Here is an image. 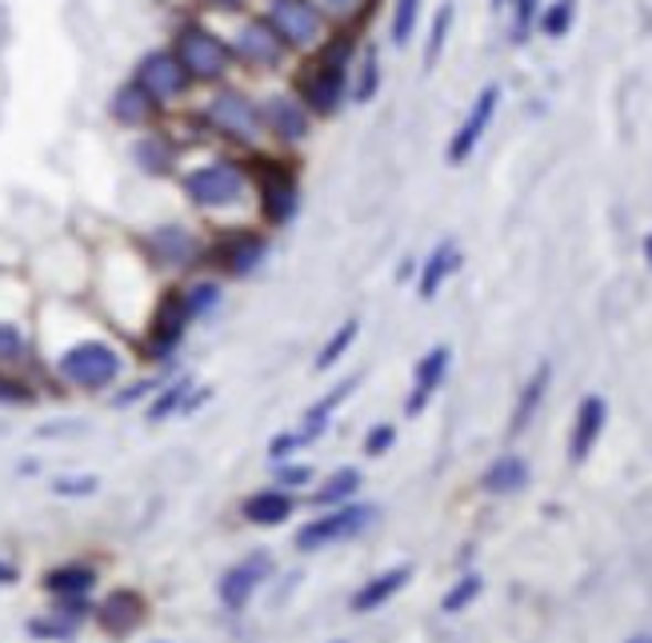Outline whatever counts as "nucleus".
<instances>
[{"label":"nucleus","mask_w":652,"mask_h":643,"mask_svg":"<svg viewBox=\"0 0 652 643\" xmlns=\"http://www.w3.org/2000/svg\"><path fill=\"white\" fill-rule=\"evenodd\" d=\"M269 24L284 44H313L320 36L325 17H320L313 0H273L269 4Z\"/></svg>","instance_id":"obj_6"},{"label":"nucleus","mask_w":652,"mask_h":643,"mask_svg":"<svg viewBox=\"0 0 652 643\" xmlns=\"http://www.w3.org/2000/svg\"><path fill=\"white\" fill-rule=\"evenodd\" d=\"M261 576H264V560H253V563H241V568H232L229 576L221 580V600H224V608H244L249 603V595L256 592V583H261Z\"/></svg>","instance_id":"obj_18"},{"label":"nucleus","mask_w":652,"mask_h":643,"mask_svg":"<svg viewBox=\"0 0 652 643\" xmlns=\"http://www.w3.org/2000/svg\"><path fill=\"white\" fill-rule=\"evenodd\" d=\"M357 488H360V472H357V467H340L337 476H333L325 488L316 492V504H340V499H348Z\"/></svg>","instance_id":"obj_30"},{"label":"nucleus","mask_w":652,"mask_h":643,"mask_svg":"<svg viewBox=\"0 0 652 643\" xmlns=\"http://www.w3.org/2000/svg\"><path fill=\"white\" fill-rule=\"evenodd\" d=\"M537 4L540 0H513V36L516 41H525L528 29H533V17H537Z\"/></svg>","instance_id":"obj_39"},{"label":"nucleus","mask_w":652,"mask_h":643,"mask_svg":"<svg viewBox=\"0 0 652 643\" xmlns=\"http://www.w3.org/2000/svg\"><path fill=\"white\" fill-rule=\"evenodd\" d=\"M133 156H137V165L145 168V172H169L172 165V148L160 140V136H145L137 148H133Z\"/></svg>","instance_id":"obj_28"},{"label":"nucleus","mask_w":652,"mask_h":643,"mask_svg":"<svg viewBox=\"0 0 652 643\" xmlns=\"http://www.w3.org/2000/svg\"><path fill=\"white\" fill-rule=\"evenodd\" d=\"M548 376H553V368H548V363H540L537 372H533V380L525 384V396H520V404H516V412H513V432H525V428H528L533 412H537L540 400H545Z\"/></svg>","instance_id":"obj_27"},{"label":"nucleus","mask_w":652,"mask_h":643,"mask_svg":"<svg viewBox=\"0 0 652 643\" xmlns=\"http://www.w3.org/2000/svg\"><path fill=\"white\" fill-rule=\"evenodd\" d=\"M153 96L140 88L137 81L133 84H125L120 93L113 96V116L120 120V125H140V120H148V113H153Z\"/></svg>","instance_id":"obj_25"},{"label":"nucleus","mask_w":652,"mask_h":643,"mask_svg":"<svg viewBox=\"0 0 652 643\" xmlns=\"http://www.w3.org/2000/svg\"><path fill=\"white\" fill-rule=\"evenodd\" d=\"M284 484H305L308 479V467H288V472H281Z\"/></svg>","instance_id":"obj_44"},{"label":"nucleus","mask_w":652,"mask_h":643,"mask_svg":"<svg viewBox=\"0 0 652 643\" xmlns=\"http://www.w3.org/2000/svg\"><path fill=\"white\" fill-rule=\"evenodd\" d=\"M17 580V568H9V563H0V583H12Z\"/></svg>","instance_id":"obj_45"},{"label":"nucleus","mask_w":652,"mask_h":643,"mask_svg":"<svg viewBox=\"0 0 652 643\" xmlns=\"http://www.w3.org/2000/svg\"><path fill=\"white\" fill-rule=\"evenodd\" d=\"M56 372L76 388H108L120 376V352L105 340H81L56 356Z\"/></svg>","instance_id":"obj_1"},{"label":"nucleus","mask_w":652,"mask_h":643,"mask_svg":"<svg viewBox=\"0 0 652 643\" xmlns=\"http://www.w3.org/2000/svg\"><path fill=\"white\" fill-rule=\"evenodd\" d=\"M180 296H185V308H189L192 320H197V316H209V312L221 304V288H217V284H209V281L192 284V288L180 292Z\"/></svg>","instance_id":"obj_33"},{"label":"nucleus","mask_w":652,"mask_h":643,"mask_svg":"<svg viewBox=\"0 0 652 643\" xmlns=\"http://www.w3.org/2000/svg\"><path fill=\"white\" fill-rule=\"evenodd\" d=\"M345 61H348V41H337L301 76V93H305L313 113L333 116L340 108V101H345Z\"/></svg>","instance_id":"obj_2"},{"label":"nucleus","mask_w":652,"mask_h":643,"mask_svg":"<svg viewBox=\"0 0 652 643\" xmlns=\"http://www.w3.org/2000/svg\"><path fill=\"white\" fill-rule=\"evenodd\" d=\"M380 88V61H377V49L365 52V61H360V81L353 88V101L357 104H369Z\"/></svg>","instance_id":"obj_32"},{"label":"nucleus","mask_w":652,"mask_h":643,"mask_svg":"<svg viewBox=\"0 0 652 643\" xmlns=\"http://www.w3.org/2000/svg\"><path fill=\"white\" fill-rule=\"evenodd\" d=\"M185 192L197 200L200 208H229L244 197V172L232 160H217L185 177Z\"/></svg>","instance_id":"obj_3"},{"label":"nucleus","mask_w":652,"mask_h":643,"mask_svg":"<svg viewBox=\"0 0 652 643\" xmlns=\"http://www.w3.org/2000/svg\"><path fill=\"white\" fill-rule=\"evenodd\" d=\"M261 116L281 140H305L308 136V104H301L296 96H269Z\"/></svg>","instance_id":"obj_16"},{"label":"nucleus","mask_w":652,"mask_h":643,"mask_svg":"<svg viewBox=\"0 0 652 643\" xmlns=\"http://www.w3.org/2000/svg\"><path fill=\"white\" fill-rule=\"evenodd\" d=\"M189 320L192 316H189V308H185V296H180V292L165 296V304H160L157 316H153V328H148V352H153V360H165V356L177 348L185 328H189Z\"/></svg>","instance_id":"obj_9"},{"label":"nucleus","mask_w":652,"mask_h":643,"mask_svg":"<svg viewBox=\"0 0 652 643\" xmlns=\"http://www.w3.org/2000/svg\"><path fill=\"white\" fill-rule=\"evenodd\" d=\"M325 4L333 17H340V21H353V17L365 9V0H325Z\"/></svg>","instance_id":"obj_43"},{"label":"nucleus","mask_w":652,"mask_h":643,"mask_svg":"<svg viewBox=\"0 0 652 643\" xmlns=\"http://www.w3.org/2000/svg\"><path fill=\"white\" fill-rule=\"evenodd\" d=\"M525 484H528V464L520 456H501L488 472H484V492H493V496L520 492Z\"/></svg>","instance_id":"obj_22"},{"label":"nucleus","mask_w":652,"mask_h":643,"mask_svg":"<svg viewBox=\"0 0 652 643\" xmlns=\"http://www.w3.org/2000/svg\"><path fill=\"white\" fill-rule=\"evenodd\" d=\"M353 388H357V376H353V380H345L340 388H333V392H328L325 400H316V404L308 408V412H305V428L296 432V436H301V444H305V440H316L320 432H325V428H328V415L337 412V404L345 400L348 392H353Z\"/></svg>","instance_id":"obj_24"},{"label":"nucleus","mask_w":652,"mask_h":643,"mask_svg":"<svg viewBox=\"0 0 652 643\" xmlns=\"http://www.w3.org/2000/svg\"><path fill=\"white\" fill-rule=\"evenodd\" d=\"M101 623H105L108 632H116V635L133 632V628L140 623V595H133V592L108 595L105 608H101Z\"/></svg>","instance_id":"obj_23"},{"label":"nucleus","mask_w":652,"mask_h":643,"mask_svg":"<svg viewBox=\"0 0 652 643\" xmlns=\"http://www.w3.org/2000/svg\"><path fill=\"white\" fill-rule=\"evenodd\" d=\"M137 84L145 88L148 96H153V101H172V96L185 93L189 73H185V64H180L172 52H153V56L140 61Z\"/></svg>","instance_id":"obj_8"},{"label":"nucleus","mask_w":652,"mask_h":643,"mask_svg":"<svg viewBox=\"0 0 652 643\" xmlns=\"http://www.w3.org/2000/svg\"><path fill=\"white\" fill-rule=\"evenodd\" d=\"M449 348L444 344H437L432 352L421 356V363H417V380H412V396H409V404H404V412L417 415L424 412V404H429L432 396H437V388H441L444 372H449Z\"/></svg>","instance_id":"obj_15"},{"label":"nucleus","mask_w":652,"mask_h":643,"mask_svg":"<svg viewBox=\"0 0 652 643\" xmlns=\"http://www.w3.org/2000/svg\"><path fill=\"white\" fill-rule=\"evenodd\" d=\"M369 519H372V508H365V504H357V508H337V512H328V516H316L296 531V548L316 551V548H328V544H340V540H348V536H357Z\"/></svg>","instance_id":"obj_5"},{"label":"nucleus","mask_w":652,"mask_h":643,"mask_svg":"<svg viewBox=\"0 0 652 643\" xmlns=\"http://www.w3.org/2000/svg\"><path fill=\"white\" fill-rule=\"evenodd\" d=\"M456 268H461V252H456V244H441V249L432 252V256L424 260V272H421V296L424 301H432V296L441 292V284L449 281Z\"/></svg>","instance_id":"obj_21"},{"label":"nucleus","mask_w":652,"mask_h":643,"mask_svg":"<svg viewBox=\"0 0 652 643\" xmlns=\"http://www.w3.org/2000/svg\"><path fill=\"white\" fill-rule=\"evenodd\" d=\"M189 392H192V380L185 376V380H177V384H169V392L160 396L157 404L148 408V415L153 420H165L169 412H177V408H185V400H189Z\"/></svg>","instance_id":"obj_37"},{"label":"nucleus","mask_w":652,"mask_h":643,"mask_svg":"<svg viewBox=\"0 0 652 643\" xmlns=\"http://www.w3.org/2000/svg\"><path fill=\"white\" fill-rule=\"evenodd\" d=\"M493 4H496V9H501V4H505V0H493Z\"/></svg>","instance_id":"obj_49"},{"label":"nucleus","mask_w":652,"mask_h":643,"mask_svg":"<svg viewBox=\"0 0 652 643\" xmlns=\"http://www.w3.org/2000/svg\"><path fill=\"white\" fill-rule=\"evenodd\" d=\"M572 17H577V0H557L540 12V29H545V36H565L572 29Z\"/></svg>","instance_id":"obj_31"},{"label":"nucleus","mask_w":652,"mask_h":643,"mask_svg":"<svg viewBox=\"0 0 652 643\" xmlns=\"http://www.w3.org/2000/svg\"><path fill=\"white\" fill-rule=\"evenodd\" d=\"M404 583H409V568H392V571H385V576L369 580L357 595H353V612H372V608H380L385 600H392V595H397L400 588H404Z\"/></svg>","instance_id":"obj_20"},{"label":"nucleus","mask_w":652,"mask_h":643,"mask_svg":"<svg viewBox=\"0 0 652 643\" xmlns=\"http://www.w3.org/2000/svg\"><path fill=\"white\" fill-rule=\"evenodd\" d=\"M644 256H649V264H652V236L644 240Z\"/></svg>","instance_id":"obj_47"},{"label":"nucleus","mask_w":652,"mask_h":643,"mask_svg":"<svg viewBox=\"0 0 652 643\" xmlns=\"http://www.w3.org/2000/svg\"><path fill=\"white\" fill-rule=\"evenodd\" d=\"M24 360V333L17 320H0V363Z\"/></svg>","instance_id":"obj_36"},{"label":"nucleus","mask_w":652,"mask_h":643,"mask_svg":"<svg viewBox=\"0 0 652 643\" xmlns=\"http://www.w3.org/2000/svg\"><path fill=\"white\" fill-rule=\"evenodd\" d=\"M24 400H29L24 384H17V380H4V376H0V404H24Z\"/></svg>","instance_id":"obj_42"},{"label":"nucleus","mask_w":652,"mask_h":643,"mask_svg":"<svg viewBox=\"0 0 652 643\" xmlns=\"http://www.w3.org/2000/svg\"><path fill=\"white\" fill-rule=\"evenodd\" d=\"M629 643H652V635H637V640H629Z\"/></svg>","instance_id":"obj_48"},{"label":"nucleus","mask_w":652,"mask_h":643,"mask_svg":"<svg viewBox=\"0 0 652 643\" xmlns=\"http://www.w3.org/2000/svg\"><path fill=\"white\" fill-rule=\"evenodd\" d=\"M93 568H56L44 576V588L53 595H64V600H81L93 588Z\"/></svg>","instance_id":"obj_26"},{"label":"nucleus","mask_w":652,"mask_h":643,"mask_svg":"<svg viewBox=\"0 0 652 643\" xmlns=\"http://www.w3.org/2000/svg\"><path fill=\"white\" fill-rule=\"evenodd\" d=\"M288 512H293V499H288V492L264 488V492H256V496L244 499V516L253 519V524H261V528L284 524V519H288Z\"/></svg>","instance_id":"obj_19"},{"label":"nucleus","mask_w":652,"mask_h":643,"mask_svg":"<svg viewBox=\"0 0 652 643\" xmlns=\"http://www.w3.org/2000/svg\"><path fill=\"white\" fill-rule=\"evenodd\" d=\"M221 260L232 276H253L264 260H269V240L256 236V232H241V236H232L229 244H224Z\"/></svg>","instance_id":"obj_17"},{"label":"nucleus","mask_w":652,"mask_h":643,"mask_svg":"<svg viewBox=\"0 0 652 643\" xmlns=\"http://www.w3.org/2000/svg\"><path fill=\"white\" fill-rule=\"evenodd\" d=\"M236 56L244 64H256V68H273L284 56V41L269 21H249L236 32Z\"/></svg>","instance_id":"obj_12"},{"label":"nucleus","mask_w":652,"mask_h":643,"mask_svg":"<svg viewBox=\"0 0 652 643\" xmlns=\"http://www.w3.org/2000/svg\"><path fill=\"white\" fill-rule=\"evenodd\" d=\"M145 244H148V252H153V260L169 264V268H189L200 256V240L192 236L189 229H180V224H165V229L148 232Z\"/></svg>","instance_id":"obj_13"},{"label":"nucleus","mask_w":652,"mask_h":643,"mask_svg":"<svg viewBox=\"0 0 652 643\" xmlns=\"http://www.w3.org/2000/svg\"><path fill=\"white\" fill-rule=\"evenodd\" d=\"M177 61L185 64V73L200 76V81H212V76H221L229 68V49L224 41H217L212 32L204 29H180L177 36Z\"/></svg>","instance_id":"obj_4"},{"label":"nucleus","mask_w":652,"mask_h":643,"mask_svg":"<svg viewBox=\"0 0 652 643\" xmlns=\"http://www.w3.org/2000/svg\"><path fill=\"white\" fill-rule=\"evenodd\" d=\"M604 420H609V404L600 396H585V404L577 412V424H572V440H568V456L572 464L589 460V452L597 447L600 432H604Z\"/></svg>","instance_id":"obj_14"},{"label":"nucleus","mask_w":652,"mask_h":643,"mask_svg":"<svg viewBox=\"0 0 652 643\" xmlns=\"http://www.w3.org/2000/svg\"><path fill=\"white\" fill-rule=\"evenodd\" d=\"M209 120L221 128L224 136H232V140H256V136H261L264 116L256 113V108L244 101V96L224 93V96H217V101L209 104Z\"/></svg>","instance_id":"obj_10"},{"label":"nucleus","mask_w":652,"mask_h":643,"mask_svg":"<svg viewBox=\"0 0 652 643\" xmlns=\"http://www.w3.org/2000/svg\"><path fill=\"white\" fill-rule=\"evenodd\" d=\"M476 595H481V576H464L453 592L444 595V612H464V608H469Z\"/></svg>","instance_id":"obj_38"},{"label":"nucleus","mask_w":652,"mask_h":643,"mask_svg":"<svg viewBox=\"0 0 652 643\" xmlns=\"http://www.w3.org/2000/svg\"><path fill=\"white\" fill-rule=\"evenodd\" d=\"M212 4H221V9H236L241 0H212Z\"/></svg>","instance_id":"obj_46"},{"label":"nucleus","mask_w":652,"mask_h":643,"mask_svg":"<svg viewBox=\"0 0 652 643\" xmlns=\"http://www.w3.org/2000/svg\"><path fill=\"white\" fill-rule=\"evenodd\" d=\"M496 104H501V88H496V84L481 88V96L473 101L469 116H464L461 128H456L453 140H449V165H464V160L473 156V148L481 145V136L488 133V125H493Z\"/></svg>","instance_id":"obj_7"},{"label":"nucleus","mask_w":652,"mask_h":643,"mask_svg":"<svg viewBox=\"0 0 652 643\" xmlns=\"http://www.w3.org/2000/svg\"><path fill=\"white\" fill-rule=\"evenodd\" d=\"M53 488L61 492V496H88V492L96 488V479H88V476L85 479H56Z\"/></svg>","instance_id":"obj_41"},{"label":"nucleus","mask_w":652,"mask_h":643,"mask_svg":"<svg viewBox=\"0 0 652 643\" xmlns=\"http://www.w3.org/2000/svg\"><path fill=\"white\" fill-rule=\"evenodd\" d=\"M261 192H264V217L273 224H288L301 208V188H296V177L288 168H261Z\"/></svg>","instance_id":"obj_11"},{"label":"nucleus","mask_w":652,"mask_h":643,"mask_svg":"<svg viewBox=\"0 0 652 643\" xmlns=\"http://www.w3.org/2000/svg\"><path fill=\"white\" fill-rule=\"evenodd\" d=\"M392 440H397V432H392L389 424H380V428H372V432H369L365 447H369V456H385V452L392 447Z\"/></svg>","instance_id":"obj_40"},{"label":"nucleus","mask_w":652,"mask_h":643,"mask_svg":"<svg viewBox=\"0 0 652 643\" xmlns=\"http://www.w3.org/2000/svg\"><path fill=\"white\" fill-rule=\"evenodd\" d=\"M449 29H453V4H441V12H437V21H432V32H429V49H424V68L437 64L444 41H449Z\"/></svg>","instance_id":"obj_34"},{"label":"nucleus","mask_w":652,"mask_h":643,"mask_svg":"<svg viewBox=\"0 0 652 643\" xmlns=\"http://www.w3.org/2000/svg\"><path fill=\"white\" fill-rule=\"evenodd\" d=\"M417 17H421V0H397V12H392V41L404 44L417 29Z\"/></svg>","instance_id":"obj_35"},{"label":"nucleus","mask_w":652,"mask_h":643,"mask_svg":"<svg viewBox=\"0 0 652 643\" xmlns=\"http://www.w3.org/2000/svg\"><path fill=\"white\" fill-rule=\"evenodd\" d=\"M357 333H360V320H345V324H340L337 333L328 336L325 348H320V356H316V368H320V372H325V368H333V363H337L340 356L348 352V344L357 340Z\"/></svg>","instance_id":"obj_29"}]
</instances>
